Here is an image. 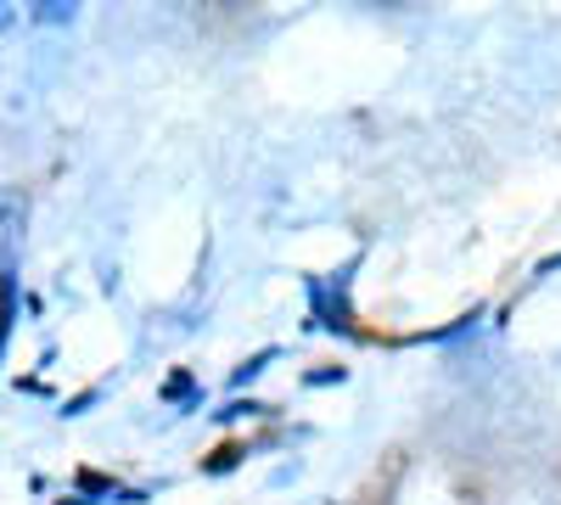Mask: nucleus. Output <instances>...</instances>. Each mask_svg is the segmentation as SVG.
Listing matches in <instances>:
<instances>
[{
	"label": "nucleus",
	"mask_w": 561,
	"mask_h": 505,
	"mask_svg": "<svg viewBox=\"0 0 561 505\" xmlns=\"http://www.w3.org/2000/svg\"><path fill=\"white\" fill-rule=\"evenodd\" d=\"M23 231H28V192L0 186V269H18Z\"/></svg>",
	"instance_id": "nucleus-1"
},
{
	"label": "nucleus",
	"mask_w": 561,
	"mask_h": 505,
	"mask_svg": "<svg viewBox=\"0 0 561 505\" xmlns=\"http://www.w3.org/2000/svg\"><path fill=\"white\" fill-rule=\"evenodd\" d=\"M158 399L174 404V410H203V382H197V371H174V377L158 388Z\"/></svg>",
	"instance_id": "nucleus-2"
},
{
	"label": "nucleus",
	"mask_w": 561,
	"mask_h": 505,
	"mask_svg": "<svg viewBox=\"0 0 561 505\" xmlns=\"http://www.w3.org/2000/svg\"><path fill=\"white\" fill-rule=\"evenodd\" d=\"M12 326H18V269H0V359H7Z\"/></svg>",
	"instance_id": "nucleus-3"
},
{
	"label": "nucleus",
	"mask_w": 561,
	"mask_h": 505,
	"mask_svg": "<svg viewBox=\"0 0 561 505\" xmlns=\"http://www.w3.org/2000/svg\"><path fill=\"white\" fill-rule=\"evenodd\" d=\"M248 455H253V444H237V438L219 444V449L208 455V461H203V478H225V472H237V467L248 461Z\"/></svg>",
	"instance_id": "nucleus-4"
},
{
	"label": "nucleus",
	"mask_w": 561,
	"mask_h": 505,
	"mask_svg": "<svg viewBox=\"0 0 561 505\" xmlns=\"http://www.w3.org/2000/svg\"><path fill=\"white\" fill-rule=\"evenodd\" d=\"M264 416H275L270 404H259V399H230L225 410H214V422L219 427H237V422H264Z\"/></svg>",
	"instance_id": "nucleus-5"
},
{
	"label": "nucleus",
	"mask_w": 561,
	"mask_h": 505,
	"mask_svg": "<svg viewBox=\"0 0 561 505\" xmlns=\"http://www.w3.org/2000/svg\"><path fill=\"white\" fill-rule=\"evenodd\" d=\"M270 365H275V348H259L253 359H242L237 371H230V388H248V382H259V377L270 371Z\"/></svg>",
	"instance_id": "nucleus-6"
},
{
	"label": "nucleus",
	"mask_w": 561,
	"mask_h": 505,
	"mask_svg": "<svg viewBox=\"0 0 561 505\" xmlns=\"http://www.w3.org/2000/svg\"><path fill=\"white\" fill-rule=\"evenodd\" d=\"M348 382V365H320V371L304 377V388H343Z\"/></svg>",
	"instance_id": "nucleus-7"
},
{
	"label": "nucleus",
	"mask_w": 561,
	"mask_h": 505,
	"mask_svg": "<svg viewBox=\"0 0 561 505\" xmlns=\"http://www.w3.org/2000/svg\"><path fill=\"white\" fill-rule=\"evenodd\" d=\"M34 23H73V7H57V0H45V7L28 12Z\"/></svg>",
	"instance_id": "nucleus-8"
},
{
	"label": "nucleus",
	"mask_w": 561,
	"mask_h": 505,
	"mask_svg": "<svg viewBox=\"0 0 561 505\" xmlns=\"http://www.w3.org/2000/svg\"><path fill=\"white\" fill-rule=\"evenodd\" d=\"M90 404H96V393H79V399H68V404H62V416H84Z\"/></svg>",
	"instance_id": "nucleus-9"
},
{
	"label": "nucleus",
	"mask_w": 561,
	"mask_h": 505,
	"mask_svg": "<svg viewBox=\"0 0 561 505\" xmlns=\"http://www.w3.org/2000/svg\"><path fill=\"white\" fill-rule=\"evenodd\" d=\"M556 269H561V253H556V259H545V264H539V275H556Z\"/></svg>",
	"instance_id": "nucleus-10"
},
{
	"label": "nucleus",
	"mask_w": 561,
	"mask_h": 505,
	"mask_svg": "<svg viewBox=\"0 0 561 505\" xmlns=\"http://www.w3.org/2000/svg\"><path fill=\"white\" fill-rule=\"evenodd\" d=\"M57 505H90V500H84V494H68V500H57Z\"/></svg>",
	"instance_id": "nucleus-11"
}]
</instances>
